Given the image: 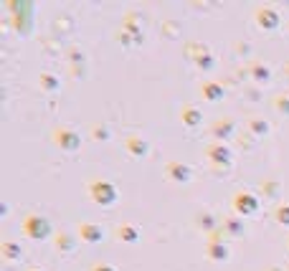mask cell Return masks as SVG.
<instances>
[{
	"label": "cell",
	"mask_w": 289,
	"mask_h": 271,
	"mask_svg": "<svg viewBox=\"0 0 289 271\" xmlns=\"http://www.w3.org/2000/svg\"><path fill=\"white\" fill-rule=\"evenodd\" d=\"M201 97H206L208 101H218V99H223V86L221 84H203L201 86Z\"/></svg>",
	"instance_id": "cell-12"
},
{
	"label": "cell",
	"mask_w": 289,
	"mask_h": 271,
	"mask_svg": "<svg viewBox=\"0 0 289 271\" xmlns=\"http://www.w3.org/2000/svg\"><path fill=\"white\" fill-rule=\"evenodd\" d=\"M41 89H46V92H56L58 79L53 76V74H41Z\"/></svg>",
	"instance_id": "cell-15"
},
{
	"label": "cell",
	"mask_w": 289,
	"mask_h": 271,
	"mask_svg": "<svg viewBox=\"0 0 289 271\" xmlns=\"http://www.w3.org/2000/svg\"><path fill=\"white\" fill-rule=\"evenodd\" d=\"M76 236H79L84 244H99V241H104V228L99 223H79L76 225Z\"/></svg>",
	"instance_id": "cell-5"
},
{
	"label": "cell",
	"mask_w": 289,
	"mask_h": 271,
	"mask_svg": "<svg viewBox=\"0 0 289 271\" xmlns=\"http://www.w3.org/2000/svg\"><path fill=\"white\" fill-rule=\"evenodd\" d=\"M231 205H234V210H236L238 216H254L256 210H259V198H256L254 193H249V190H238L234 195Z\"/></svg>",
	"instance_id": "cell-4"
},
{
	"label": "cell",
	"mask_w": 289,
	"mask_h": 271,
	"mask_svg": "<svg viewBox=\"0 0 289 271\" xmlns=\"http://www.w3.org/2000/svg\"><path fill=\"white\" fill-rule=\"evenodd\" d=\"M28 271H43V269H36V266H33V269H28Z\"/></svg>",
	"instance_id": "cell-19"
},
{
	"label": "cell",
	"mask_w": 289,
	"mask_h": 271,
	"mask_svg": "<svg viewBox=\"0 0 289 271\" xmlns=\"http://www.w3.org/2000/svg\"><path fill=\"white\" fill-rule=\"evenodd\" d=\"M167 177H170V180H175V183H188V180H190V168H188V165H183V162H167Z\"/></svg>",
	"instance_id": "cell-7"
},
{
	"label": "cell",
	"mask_w": 289,
	"mask_h": 271,
	"mask_svg": "<svg viewBox=\"0 0 289 271\" xmlns=\"http://www.w3.org/2000/svg\"><path fill=\"white\" fill-rule=\"evenodd\" d=\"M125 147H127V152H130L132 157H145V155L150 152V145H147V140H142V137H127V140H125Z\"/></svg>",
	"instance_id": "cell-9"
},
{
	"label": "cell",
	"mask_w": 289,
	"mask_h": 271,
	"mask_svg": "<svg viewBox=\"0 0 289 271\" xmlns=\"http://www.w3.org/2000/svg\"><path fill=\"white\" fill-rule=\"evenodd\" d=\"M279 13L274 10V8H269V5H264V8H256V23L264 28V31H277L279 28Z\"/></svg>",
	"instance_id": "cell-6"
},
{
	"label": "cell",
	"mask_w": 289,
	"mask_h": 271,
	"mask_svg": "<svg viewBox=\"0 0 289 271\" xmlns=\"http://www.w3.org/2000/svg\"><path fill=\"white\" fill-rule=\"evenodd\" d=\"M89 195H91V200L102 208H109L119 200V190L109 180H94V183L89 185Z\"/></svg>",
	"instance_id": "cell-1"
},
{
	"label": "cell",
	"mask_w": 289,
	"mask_h": 271,
	"mask_svg": "<svg viewBox=\"0 0 289 271\" xmlns=\"http://www.w3.org/2000/svg\"><path fill=\"white\" fill-rule=\"evenodd\" d=\"M89 271H117V269H114L112 264H94Z\"/></svg>",
	"instance_id": "cell-18"
},
{
	"label": "cell",
	"mask_w": 289,
	"mask_h": 271,
	"mask_svg": "<svg viewBox=\"0 0 289 271\" xmlns=\"http://www.w3.org/2000/svg\"><path fill=\"white\" fill-rule=\"evenodd\" d=\"M180 119H183V124L185 127H190V129H195L198 124L203 122V117H201V112H198L195 107H185L180 112Z\"/></svg>",
	"instance_id": "cell-11"
},
{
	"label": "cell",
	"mask_w": 289,
	"mask_h": 271,
	"mask_svg": "<svg viewBox=\"0 0 289 271\" xmlns=\"http://www.w3.org/2000/svg\"><path fill=\"white\" fill-rule=\"evenodd\" d=\"M0 253H3L5 261H18L21 259V246L13 244V241H5V244L0 246Z\"/></svg>",
	"instance_id": "cell-13"
},
{
	"label": "cell",
	"mask_w": 289,
	"mask_h": 271,
	"mask_svg": "<svg viewBox=\"0 0 289 271\" xmlns=\"http://www.w3.org/2000/svg\"><path fill=\"white\" fill-rule=\"evenodd\" d=\"M274 218H277L279 225H287L289 228V205H279L277 210H274Z\"/></svg>",
	"instance_id": "cell-16"
},
{
	"label": "cell",
	"mask_w": 289,
	"mask_h": 271,
	"mask_svg": "<svg viewBox=\"0 0 289 271\" xmlns=\"http://www.w3.org/2000/svg\"><path fill=\"white\" fill-rule=\"evenodd\" d=\"M23 233L30 238V241H43L51 236V223L49 218H43L41 213H30L23 218Z\"/></svg>",
	"instance_id": "cell-2"
},
{
	"label": "cell",
	"mask_w": 289,
	"mask_h": 271,
	"mask_svg": "<svg viewBox=\"0 0 289 271\" xmlns=\"http://www.w3.org/2000/svg\"><path fill=\"white\" fill-rule=\"evenodd\" d=\"M51 140H53L56 147L64 149V152H76L79 145H81V134L74 127H56L53 134H51Z\"/></svg>",
	"instance_id": "cell-3"
},
{
	"label": "cell",
	"mask_w": 289,
	"mask_h": 271,
	"mask_svg": "<svg viewBox=\"0 0 289 271\" xmlns=\"http://www.w3.org/2000/svg\"><path fill=\"white\" fill-rule=\"evenodd\" d=\"M208 256H210L213 261H226L228 259V248L223 244H210L208 246Z\"/></svg>",
	"instance_id": "cell-14"
},
{
	"label": "cell",
	"mask_w": 289,
	"mask_h": 271,
	"mask_svg": "<svg viewBox=\"0 0 289 271\" xmlns=\"http://www.w3.org/2000/svg\"><path fill=\"white\" fill-rule=\"evenodd\" d=\"M208 157L213 160V162H216V165H226V168H228V165H231V152H228V149L226 147H221V145H213V147H208Z\"/></svg>",
	"instance_id": "cell-10"
},
{
	"label": "cell",
	"mask_w": 289,
	"mask_h": 271,
	"mask_svg": "<svg viewBox=\"0 0 289 271\" xmlns=\"http://www.w3.org/2000/svg\"><path fill=\"white\" fill-rule=\"evenodd\" d=\"M249 127H251L256 134H266V132H269V124H266V122H262V119H251Z\"/></svg>",
	"instance_id": "cell-17"
},
{
	"label": "cell",
	"mask_w": 289,
	"mask_h": 271,
	"mask_svg": "<svg viewBox=\"0 0 289 271\" xmlns=\"http://www.w3.org/2000/svg\"><path fill=\"white\" fill-rule=\"evenodd\" d=\"M140 236H142V231H140V225H134V223H122L117 228V238L125 241V244H137Z\"/></svg>",
	"instance_id": "cell-8"
},
{
	"label": "cell",
	"mask_w": 289,
	"mask_h": 271,
	"mask_svg": "<svg viewBox=\"0 0 289 271\" xmlns=\"http://www.w3.org/2000/svg\"><path fill=\"white\" fill-rule=\"evenodd\" d=\"M287 246H289V236H287Z\"/></svg>",
	"instance_id": "cell-20"
}]
</instances>
